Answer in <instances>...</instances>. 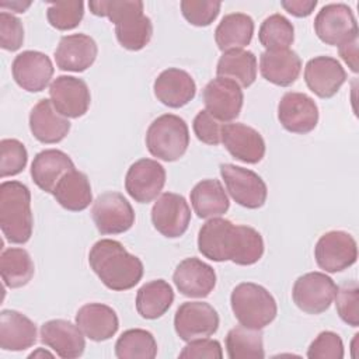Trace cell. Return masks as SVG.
<instances>
[{
	"mask_svg": "<svg viewBox=\"0 0 359 359\" xmlns=\"http://www.w3.org/2000/svg\"><path fill=\"white\" fill-rule=\"evenodd\" d=\"M198 250L210 261H231L247 266L262 258L264 240L254 227L234 224L223 217H212L199 229Z\"/></svg>",
	"mask_w": 359,
	"mask_h": 359,
	"instance_id": "obj_1",
	"label": "cell"
},
{
	"mask_svg": "<svg viewBox=\"0 0 359 359\" xmlns=\"http://www.w3.org/2000/svg\"><path fill=\"white\" fill-rule=\"evenodd\" d=\"M88 264L98 279L111 290L123 292L136 286L143 276V264L122 243L98 240L88 252Z\"/></svg>",
	"mask_w": 359,
	"mask_h": 359,
	"instance_id": "obj_2",
	"label": "cell"
},
{
	"mask_svg": "<svg viewBox=\"0 0 359 359\" xmlns=\"http://www.w3.org/2000/svg\"><path fill=\"white\" fill-rule=\"evenodd\" d=\"M0 229L13 244H25L32 236L31 192L20 181H4L0 185Z\"/></svg>",
	"mask_w": 359,
	"mask_h": 359,
	"instance_id": "obj_3",
	"label": "cell"
},
{
	"mask_svg": "<svg viewBox=\"0 0 359 359\" xmlns=\"http://www.w3.org/2000/svg\"><path fill=\"white\" fill-rule=\"evenodd\" d=\"M230 304L237 321L252 330L265 328L278 314L273 296L264 286L252 282L238 283L230 294Z\"/></svg>",
	"mask_w": 359,
	"mask_h": 359,
	"instance_id": "obj_4",
	"label": "cell"
},
{
	"mask_svg": "<svg viewBox=\"0 0 359 359\" xmlns=\"http://www.w3.org/2000/svg\"><path fill=\"white\" fill-rule=\"evenodd\" d=\"M144 140L153 157L171 163L185 154L189 146V129L178 115L164 114L149 125Z\"/></svg>",
	"mask_w": 359,
	"mask_h": 359,
	"instance_id": "obj_5",
	"label": "cell"
},
{
	"mask_svg": "<svg viewBox=\"0 0 359 359\" xmlns=\"http://www.w3.org/2000/svg\"><path fill=\"white\" fill-rule=\"evenodd\" d=\"M220 175L231 199L240 206L258 209L266 202L268 188L257 172L240 165L224 163L220 164Z\"/></svg>",
	"mask_w": 359,
	"mask_h": 359,
	"instance_id": "obj_6",
	"label": "cell"
},
{
	"mask_svg": "<svg viewBox=\"0 0 359 359\" xmlns=\"http://www.w3.org/2000/svg\"><path fill=\"white\" fill-rule=\"evenodd\" d=\"M317 265L330 273H337L352 266L358 259L355 238L342 230L324 233L314 247Z\"/></svg>",
	"mask_w": 359,
	"mask_h": 359,
	"instance_id": "obj_7",
	"label": "cell"
},
{
	"mask_svg": "<svg viewBox=\"0 0 359 359\" xmlns=\"http://www.w3.org/2000/svg\"><path fill=\"white\" fill-rule=\"evenodd\" d=\"M337 285L323 272H307L294 280L292 297L294 304L307 314H321L330 309Z\"/></svg>",
	"mask_w": 359,
	"mask_h": 359,
	"instance_id": "obj_8",
	"label": "cell"
},
{
	"mask_svg": "<svg viewBox=\"0 0 359 359\" xmlns=\"http://www.w3.org/2000/svg\"><path fill=\"white\" fill-rule=\"evenodd\" d=\"M91 217L101 234H121L135 223V210L119 192H104L93 203Z\"/></svg>",
	"mask_w": 359,
	"mask_h": 359,
	"instance_id": "obj_9",
	"label": "cell"
},
{
	"mask_svg": "<svg viewBox=\"0 0 359 359\" xmlns=\"http://www.w3.org/2000/svg\"><path fill=\"white\" fill-rule=\"evenodd\" d=\"M314 31L321 42L332 46H339L359 35L356 18L351 7L344 3H331L321 7L314 18Z\"/></svg>",
	"mask_w": 359,
	"mask_h": 359,
	"instance_id": "obj_10",
	"label": "cell"
},
{
	"mask_svg": "<svg viewBox=\"0 0 359 359\" xmlns=\"http://www.w3.org/2000/svg\"><path fill=\"white\" fill-rule=\"evenodd\" d=\"M219 323L217 311L205 302H185L174 316V330L180 339L185 342L213 335Z\"/></svg>",
	"mask_w": 359,
	"mask_h": 359,
	"instance_id": "obj_11",
	"label": "cell"
},
{
	"mask_svg": "<svg viewBox=\"0 0 359 359\" xmlns=\"http://www.w3.org/2000/svg\"><path fill=\"white\" fill-rule=\"evenodd\" d=\"M189 222V205L180 194L164 192L151 208V223L154 229L167 238L181 237L188 230Z\"/></svg>",
	"mask_w": 359,
	"mask_h": 359,
	"instance_id": "obj_12",
	"label": "cell"
},
{
	"mask_svg": "<svg viewBox=\"0 0 359 359\" xmlns=\"http://www.w3.org/2000/svg\"><path fill=\"white\" fill-rule=\"evenodd\" d=\"M49 97L55 109L67 119L83 116L91 104L87 83L74 76H57L49 86Z\"/></svg>",
	"mask_w": 359,
	"mask_h": 359,
	"instance_id": "obj_13",
	"label": "cell"
},
{
	"mask_svg": "<svg viewBox=\"0 0 359 359\" xmlns=\"http://www.w3.org/2000/svg\"><path fill=\"white\" fill-rule=\"evenodd\" d=\"M165 177V170L158 161L140 158L128 168L125 189L136 202L149 203L163 191Z\"/></svg>",
	"mask_w": 359,
	"mask_h": 359,
	"instance_id": "obj_14",
	"label": "cell"
},
{
	"mask_svg": "<svg viewBox=\"0 0 359 359\" xmlns=\"http://www.w3.org/2000/svg\"><path fill=\"white\" fill-rule=\"evenodd\" d=\"M206 111L220 122L234 121L243 108L244 94L241 87L224 77L210 80L202 93Z\"/></svg>",
	"mask_w": 359,
	"mask_h": 359,
	"instance_id": "obj_15",
	"label": "cell"
},
{
	"mask_svg": "<svg viewBox=\"0 0 359 359\" xmlns=\"http://www.w3.org/2000/svg\"><path fill=\"white\" fill-rule=\"evenodd\" d=\"M278 119L287 132L306 135L318 123V107L307 94L289 91L278 104Z\"/></svg>",
	"mask_w": 359,
	"mask_h": 359,
	"instance_id": "obj_16",
	"label": "cell"
},
{
	"mask_svg": "<svg viewBox=\"0 0 359 359\" xmlns=\"http://www.w3.org/2000/svg\"><path fill=\"white\" fill-rule=\"evenodd\" d=\"M53 70L49 56L39 50H24L18 53L11 63L14 81L29 93L45 90L53 76Z\"/></svg>",
	"mask_w": 359,
	"mask_h": 359,
	"instance_id": "obj_17",
	"label": "cell"
},
{
	"mask_svg": "<svg viewBox=\"0 0 359 359\" xmlns=\"http://www.w3.org/2000/svg\"><path fill=\"white\" fill-rule=\"evenodd\" d=\"M39 334L41 342L62 359H76L86 349V335L72 321L62 318L49 320L41 325Z\"/></svg>",
	"mask_w": 359,
	"mask_h": 359,
	"instance_id": "obj_18",
	"label": "cell"
},
{
	"mask_svg": "<svg viewBox=\"0 0 359 359\" xmlns=\"http://www.w3.org/2000/svg\"><path fill=\"white\" fill-rule=\"evenodd\" d=\"M222 143L237 160L247 164H257L265 156V140L254 128L236 122L222 128Z\"/></svg>",
	"mask_w": 359,
	"mask_h": 359,
	"instance_id": "obj_19",
	"label": "cell"
},
{
	"mask_svg": "<svg viewBox=\"0 0 359 359\" xmlns=\"http://www.w3.org/2000/svg\"><path fill=\"white\" fill-rule=\"evenodd\" d=\"M304 81L311 93L327 100L334 97L346 81V72L335 57L316 56L306 63Z\"/></svg>",
	"mask_w": 359,
	"mask_h": 359,
	"instance_id": "obj_20",
	"label": "cell"
},
{
	"mask_svg": "<svg viewBox=\"0 0 359 359\" xmlns=\"http://www.w3.org/2000/svg\"><path fill=\"white\" fill-rule=\"evenodd\" d=\"M172 280L178 292L187 297L202 299L210 294L216 286L215 269L199 258L182 259L174 273Z\"/></svg>",
	"mask_w": 359,
	"mask_h": 359,
	"instance_id": "obj_21",
	"label": "cell"
},
{
	"mask_svg": "<svg viewBox=\"0 0 359 359\" xmlns=\"http://www.w3.org/2000/svg\"><path fill=\"white\" fill-rule=\"evenodd\" d=\"M97 53L98 46L90 35L72 34L60 38L55 49V60L60 70L80 73L95 62Z\"/></svg>",
	"mask_w": 359,
	"mask_h": 359,
	"instance_id": "obj_22",
	"label": "cell"
},
{
	"mask_svg": "<svg viewBox=\"0 0 359 359\" xmlns=\"http://www.w3.org/2000/svg\"><path fill=\"white\" fill-rule=\"evenodd\" d=\"M156 98L170 108H181L194 100L196 84L192 76L177 67L163 70L153 84Z\"/></svg>",
	"mask_w": 359,
	"mask_h": 359,
	"instance_id": "obj_23",
	"label": "cell"
},
{
	"mask_svg": "<svg viewBox=\"0 0 359 359\" xmlns=\"http://www.w3.org/2000/svg\"><path fill=\"white\" fill-rule=\"evenodd\" d=\"M29 129L32 136L45 144L62 142L69 130L70 122L60 115L50 100H39L29 112Z\"/></svg>",
	"mask_w": 359,
	"mask_h": 359,
	"instance_id": "obj_24",
	"label": "cell"
},
{
	"mask_svg": "<svg viewBox=\"0 0 359 359\" xmlns=\"http://www.w3.org/2000/svg\"><path fill=\"white\" fill-rule=\"evenodd\" d=\"M76 324L88 339L101 342L116 334L119 318L115 310L107 304L87 303L77 310Z\"/></svg>",
	"mask_w": 359,
	"mask_h": 359,
	"instance_id": "obj_25",
	"label": "cell"
},
{
	"mask_svg": "<svg viewBox=\"0 0 359 359\" xmlns=\"http://www.w3.org/2000/svg\"><path fill=\"white\" fill-rule=\"evenodd\" d=\"M74 168V163L65 151L46 149L34 157L31 164V177L39 189L46 194H53L62 177Z\"/></svg>",
	"mask_w": 359,
	"mask_h": 359,
	"instance_id": "obj_26",
	"label": "cell"
},
{
	"mask_svg": "<svg viewBox=\"0 0 359 359\" xmlns=\"http://www.w3.org/2000/svg\"><path fill=\"white\" fill-rule=\"evenodd\" d=\"M300 70L302 59L290 48L265 50L259 56V72L262 77L275 86L287 87L293 84Z\"/></svg>",
	"mask_w": 359,
	"mask_h": 359,
	"instance_id": "obj_27",
	"label": "cell"
},
{
	"mask_svg": "<svg viewBox=\"0 0 359 359\" xmlns=\"http://www.w3.org/2000/svg\"><path fill=\"white\" fill-rule=\"evenodd\" d=\"M36 342L35 323L15 310L0 313V348L3 351L20 352Z\"/></svg>",
	"mask_w": 359,
	"mask_h": 359,
	"instance_id": "obj_28",
	"label": "cell"
},
{
	"mask_svg": "<svg viewBox=\"0 0 359 359\" xmlns=\"http://www.w3.org/2000/svg\"><path fill=\"white\" fill-rule=\"evenodd\" d=\"M194 212L201 219L220 217L229 208V196L219 180H202L189 194Z\"/></svg>",
	"mask_w": 359,
	"mask_h": 359,
	"instance_id": "obj_29",
	"label": "cell"
},
{
	"mask_svg": "<svg viewBox=\"0 0 359 359\" xmlns=\"http://www.w3.org/2000/svg\"><path fill=\"white\" fill-rule=\"evenodd\" d=\"M52 195L63 209L70 212H81L93 202L90 180L76 168L62 177Z\"/></svg>",
	"mask_w": 359,
	"mask_h": 359,
	"instance_id": "obj_30",
	"label": "cell"
},
{
	"mask_svg": "<svg viewBox=\"0 0 359 359\" xmlns=\"http://www.w3.org/2000/svg\"><path fill=\"white\" fill-rule=\"evenodd\" d=\"M254 35V21L244 13L226 14L215 29L217 48L224 53L227 50L244 49L250 45Z\"/></svg>",
	"mask_w": 359,
	"mask_h": 359,
	"instance_id": "obj_31",
	"label": "cell"
},
{
	"mask_svg": "<svg viewBox=\"0 0 359 359\" xmlns=\"http://www.w3.org/2000/svg\"><path fill=\"white\" fill-rule=\"evenodd\" d=\"M172 302L174 290L167 280H150L136 293V311L146 320H156L167 313Z\"/></svg>",
	"mask_w": 359,
	"mask_h": 359,
	"instance_id": "obj_32",
	"label": "cell"
},
{
	"mask_svg": "<svg viewBox=\"0 0 359 359\" xmlns=\"http://www.w3.org/2000/svg\"><path fill=\"white\" fill-rule=\"evenodd\" d=\"M257 57L251 50L234 49L224 52L216 67L217 77L236 81L240 87H250L257 79Z\"/></svg>",
	"mask_w": 359,
	"mask_h": 359,
	"instance_id": "obj_33",
	"label": "cell"
},
{
	"mask_svg": "<svg viewBox=\"0 0 359 359\" xmlns=\"http://www.w3.org/2000/svg\"><path fill=\"white\" fill-rule=\"evenodd\" d=\"M0 273L4 285L10 289L25 286L35 273L31 255L24 248L10 247L0 255Z\"/></svg>",
	"mask_w": 359,
	"mask_h": 359,
	"instance_id": "obj_34",
	"label": "cell"
},
{
	"mask_svg": "<svg viewBox=\"0 0 359 359\" xmlns=\"http://www.w3.org/2000/svg\"><path fill=\"white\" fill-rule=\"evenodd\" d=\"M115 35L122 48L128 50H140L151 39V20L143 14V10L135 11L115 24Z\"/></svg>",
	"mask_w": 359,
	"mask_h": 359,
	"instance_id": "obj_35",
	"label": "cell"
},
{
	"mask_svg": "<svg viewBox=\"0 0 359 359\" xmlns=\"http://www.w3.org/2000/svg\"><path fill=\"white\" fill-rule=\"evenodd\" d=\"M230 359H262L265 358L261 330L237 325L231 328L224 339Z\"/></svg>",
	"mask_w": 359,
	"mask_h": 359,
	"instance_id": "obj_36",
	"label": "cell"
},
{
	"mask_svg": "<svg viewBox=\"0 0 359 359\" xmlns=\"http://www.w3.org/2000/svg\"><path fill=\"white\" fill-rule=\"evenodd\" d=\"M115 356L119 359H153L157 356V342L146 330H126L115 342Z\"/></svg>",
	"mask_w": 359,
	"mask_h": 359,
	"instance_id": "obj_37",
	"label": "cell"
},
{
	"mask_svg": "<svg viewBox=\"0 0 359 359\" xmlns=\"http://www.w3.org/2000/svg\"><path fill=\"white\" fill-rule=\"evenodd\" d=\"M258 39L266 50L287 49L294 41L293 24L282 14H272L262 21Z\"/></svg>",
	"mask_w": 359,
	"mask_h": 359,
	"instance_id": "obj_38",
	"label": "cell"
},
{
	"mask_svg": "<svg viewBox=\"0 0 359 359\" xmlns=\"http://www.w3.org/2000/svg\"><path fill=\"white\" fill-rule=\"evenodd\" d=\"M83 15V1H55L49 3L46 10V18L49 24L59 31L74 29L81 22Z\"/></svg>",
	"mask_w": 359,
	"mask_h": 359,
	"instance_id": "obj_39",
	"label": "cell"
},
{
	"mask_svg": "<svg viewBox=\"0 0 359 359\" xmlns=\"http://www.w3.org/2000/svg\"><path fill=\"white\" fill-rule=\"evenodd\" d=\"M335 307L341 320L351 325H359V286L356 280H349L337 287Z\"/></svg>",
	"mask_w": 359,
	"mask_h": 359,
	"instance_id": "obj_40",
	"label": "cell"
},
{
	"mask_svg": "<svg viewBox=\"0 0 359 359\" xmlns=\"http://www.w3.org/2000/svg\"><path fill=\"white\" fill-rule=\"evenodd\" d=\"M28 161L25 146L17 139H3L0 142V177L20 174Z\"/></svg>",
	"mask_w": 359,
	"mask_h": 359,
	"instance_id": "obj_41",
	"label": "cell"
},
{
	"mask_svg": "<svg viewBox=\"0 0 359 359\" xmlns=\"http://www.w3.org/2000/svg\"><path fill=\"white\" fill-rule=\"evenodd\" d=\"M180 6L184 18L191 25L208 27L219 15L222 3L213 0H182Z\"/></svg>",
	"mask_w": 359,
	"mask_h": 359,
	"instance_id": "obj_42",
	"label": "cell"
},
{
	"mask_svg": "<svg viewBox=\"0 0 359 359\" xmlns=\"http://www.w3.org/2000/svg\"><path fill=\"white\" fill-rule=\"evenodd\" d=\"M88 7L94 15L107 17L111 22L118 24L126 15L143 10V3L139 0H100L90 1Z\"/></svg>",
	"mask_w": 359,
	"mask_h": 359,
	"instance_id": "obj_43",
	"label": "cell"
},
{
	"mask_svg": "<svg viewBox=\"0 0 359 359\" xmlns=\"http://www.w3.org/2000/svg\"><path fill=\"white\" fill-rule=\"evenodd\" d=\"M344 355V342L332 331L320 332L307 349V358L310 359H342Z\"/></svg>",
	"mask_w": 359,
	"mask_h": 359,
	"instance_id": "obj_44",
	"label": "cell"
},
{
	"mask_svg": "<svg viewBox=\"0 0 359 359\" xmlns=\"http://www.w3.org/2000/svg\"><path fill=\"white\" fill-rule=\"evenodd\" d=\"M24 42V27L18 17L1 11L0 13V46L6 50H17Z\"/></svg>",
	"mask_w": 359,
	"mask_h": 359,
	"instance_id": "obj_45",
	"label": "cell"
},
{
	"mask_svg": "<svg viewBox=\"0 0 359 359\" xmlns=\"http://www.w3.org/2000/svg\"><path fill=\"white\" fill-rule=\"evenodd\" d=\"M192 128L198 140H201L202 143L210 146H217L219 143H222L223 123L213 115H210L206 109H202L196 114Z\"/></svg>",
	"mask_w": 359,
	"mask_h": 359,
	"instance_id": "obj_46",
	"label": "cell"
},
{
	"mask_svg": "<svg viewBox=\"0 0 359 359\" xmlns=\"http://www.w3.org/2000/svg\"><path fill=\"white\" fill-rule=\"evenodd\" d=\"M180 358H187V359H222L223 358V351L220 346V342L216 339L208 338H199L189 341L182 351L178 355Z\"/></svg>",
	"mask_w": 359,
	"mask_h": 359,
	"instance_id": "obj_47",
	"label": "cell"
},
{
	"mask_svg": "<svg viewBox=\"0 0 359 359\" xmlns=\"http://www.w3.org/2000/svg\"><path fill=\"white\" fill-rule=\"evenodd\" d=\"M338 53L342 60L348 65V67L353 72H359V62H358V35L345 41L338 46Z\"/></svg>",
	"mask_w": 359,
	"mask_h": 359,
	"instance_id": "obj_48",
	"label": "cell"
},
{
	"mask_svg": "<svg viewBox=\"0 0 359 359\" xmlns=\"http://www.w3.org/2000/svg\"><path fill=\"white\" fill-rule=\"evenodd\" d=\"M280 6L292 15L294 17H309L316 6H317V0H282Z\"/></svg>",
	"mask_w": 359,
	"mask_h": 359,
	"instance_id": "obj_49",
	"label": "cell"
},
{
	"mask_svg": "<svg viewBox=\"0 0 359 359\" xmlns=\"http://www.w3.org/2000/svg\"><path fill=\"white\" fill-rule=\"evenodd\" d=\"M31 6V1H1L0 3V7L1 8H10L11 11H15V13H25V10Z\"/></svg>",
	"mask_w": 359,
	"mask_h": 359,
	"instance_id": "obj_50",
	"label": "cell"
},
{
	"mask_svg": "<svg viewBox=\"0 0 359 359\" xmlns=\"http://www.w3.org/2000/svg\"><path fill=\"white\" fill-rule=\"evenodd\" d=\"M45 358V356H48V358H53V353H50L49 351H46V349H42V348H39V349H36V351H34L32 353H29V356L28 358Z\"/></svg>",
	"mask_w": 359,
	"mask_h": 359,
	"instance_id": "obj_51",
	"label": "cell"
}]
</instances>
